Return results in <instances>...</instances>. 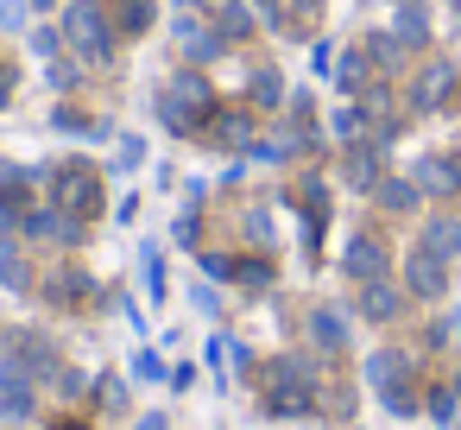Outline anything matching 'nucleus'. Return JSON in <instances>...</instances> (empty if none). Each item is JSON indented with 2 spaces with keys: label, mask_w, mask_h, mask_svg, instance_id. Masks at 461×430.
<instances>
[{
  "label": "nucleus",
  "mask_w": 461,
  "mask_h": 430,
  "mask_svg": "<svg viewBox=\"0 0 461 430\" xmlns=\"http://www.w3.org/2000/svg\"><path fill=\"white\" fill-rule=\"evenodd\" d=\"M266 411L272 417H310L316 411V361H272Z\"/></svg>",
  "instance_id": "obj_1"
},
{
  "label": "nucleus",
  "mask_w": 461,
  "mask_h": 430,
  "mask_svg": "<svg viewBox=\"0 0 461 430\" xmlns=\"http://www.w3.org/2000/svg\"><path fill=\"white\" fill-rule=\"evenodd\" d=\"M366 380L379 386V398H385V411L392 417H417V380H411V361H398V354H373L366 361Z\"/></svg>",
  "instance_id": "obj_2"
},
{
  "label": "nucleus",
  "mask_w": 461,
  "mask_h": 430,
  "mask_svg": "<svg viewBox=\"0 0 461 430\" xmlns=\"http://www.w3.org/2000/svg\"><path fill=\"white\" fill-rule=\"evenodd\" d=\"M158 114H165V127H171V133H196V121L209 114V83L177 77V83L158 96Z\"/></svg>",
  "instance_id": "obj_3"
},
{
  "label": "nucleus",
  "mask_w": 461,
  "mask_h": 430,
  "mask_svg": "<svg viewBox=\"0 0 461 430\" xmlns=\"http://www.w3.org/2000/svg\"><path fill=\"white\" fill-rule=\"evenodd\" d=\"M64 32H70V45L89 58V64H108L114 58V39H108V20L89 7V0H70V20H64Z\"/></svg>",
  "instance_id": "obj_4"
},
{
  "label": "nucleus",
  "mask_w": 461,
  "mask_h": 430,
  "mask_svg": "<svg viewBox=\"0 0 461 430\" xmlns=\"http://www.w3.org/2000/svg\"><path fill=\"white\" fill-rule=\"evenodd\" d=\"M341 272L360 279V285L385 279V247H379L373 234H348V247H341Z\"/></svg>",
  "instance_id": "obj_5"
},
{
  "label": "nucleus",
  "mask_w": 461,
  "mask_h": 430,
  "mask_svg": "<svg viewBox=\"0 0 461 430\" xmlns=\"http://www.w3.org/2000/svg\"><path fill=\"white\" fill-rule=\"evenodd\" d=\"M51 190H58V209H64V215H83V209H95V203H102V190H95V178H89L83 165L58 171V184H51Z\"/></svg>",
  "instance_id": "obj_6"
},
{
  "label": "nucleus",
  "mask_w": 461,
  "mask_h": 430,
  "mask_svg": "<svg viewBox=\"0 0 461 430\" xmlns=\"http://www.w3.org/2000/svg\"><path fill=\"white\" fill-rule=\"evenodd\" d=\"M404 291H411V297H442V291H448V272H442V260L417 247V253L404 260Z\"/></svg>",
  "instance_id": "obj_7"
},
{
  "label": "nucleus",
  "mask_w": 461,
  "mask_h": 430,
  "mask_svg": "<svg viewBox=\"0 0 461 430\" xmlns=\"http://www.w3.org/2000/svg\"><path fill=\"white\" fill-rule=\"evenodd\" d=\"M83 297H95V279H89V272H51V279H45V304H64V310H70V304H83Z\"/></svg>",
  "instance_id": "obj_8"
},
{
  "label": "nucleus",
  "mask_w": 461,
  "mask_h": 430,
  "mask_svg": "<svg viewBox=\"0 0 461 430\" xmlns=\"http://www.w3.org/2000/svg\"><path fill=\"white\" fill-rule=\"evenodd\" d=\"M398 304H404V297H398V285H385V279L360 285V316H366V323H392V316H398Z\"/></svg>",
  "instance_id": "obj_9"
},
{
  "label": "nucleus",
  "mask_w": 461,
  "mask_h": 430,
  "mask_svg": "<svg viewBox=\"0 0 461 430\" xmlns=\"http://www.w3.org/2000/svg\"><path fill=\"white\" fill-rule=\"evenodd\" d=\"M348 184H354V190H373V184H379V140H373V146H360V140L348 146Z\"/></svg>",
  "instance_id": "obj_10"
},
{
  "label": "nucleus",
  "mask_w": 461,
  "mask_h": 430,
  "mask_svg": "<svg viewBox=\"0 0 461 430\" xmlns=\"http://www.w3.org/2000/svg\"><path fill=\"white\" fill-rule=\"evenodd\" d=\"M310 335H316L322 354H341V348H348V323H341V310H316V316H310Z\"/></svg>",
  "instance_id": "obj_11"
},
{
  "label": "nucleus",
  "mask_w": 461,
  "mask_h": 430,
  "mask_svg": "<svg viewBox=\"0 0 461 430\" xmlns=\"http://www.w3.org/2000/svg\"><path fill=\"white\" fill-rule=\"evenodd\" d=\"M442 96H448V64H429L423 77H417V89H411V102L429 114V108H442Z\"/></svg>",
  "instance_id": "obj_12"
},
{
  "label": "nucleus",
  "mask_w": 461,
  "mask_h": 430,
  "mask_svg": "<svg viewBox=\"0 0 461 430\" xmlns=\"http://www.w3.org/2000/svg\"><path fill=\"white\" fill-rule=\"evenodd\" d=\"M0 405L14 417H32V386L20 380V367H0Z\"/></svg>",
  "instance_id": "obj_13"
},
{
  "label": "nucleus",
  "mask_w": 461,
  "mask_h": 430,
  "mask_svg": "<svg viewBox=\"0 0 461 430\" xmlns=\"http://www.w3.org/2000/svg\"><path fill=\"white\" fill-rule=\"evenodd\" d=\"M417 184L442 197V190H455V184H461V165H455V159H423V165H417Z\"/></svg>",
  "instance_id": "obj_14"
},
{
  "label": "nucleus",
  "mask_w": 461,
  "mask_h": 430,
  "mask_svg": "<svg viewBox=\"0 0 461 430\" xmlns=\"http://www.w3.org/2000/svg\"><path fill=\"white\" fill-rule=\"evenodd\" d=\"M423 253L455 260V253H461V228H455V222H429V228H423Z\"/></svg>",
  "instance_id": "obj_15"
},
{
  "label": "nucleus",
  "mask_w": 461,
  "mask_h": 430,
  "mask_svg": "<svg viewBox=\"0 0 461 430\" xmlns=\"http://www.w3.org/2000/svg\"><path fill=\"white\" fill-rule=\"evenodd\" d=\"M209 133H215L221 146H253V121H247V114H221Z\"/></svg>",
  "instance_id": "obj_16"
},
{
  "label": "nucleus",
  "mask_w": 461,
  "mask_h": 430,
  "mask_svg": "<svg viewBox=\"0 0 461 430\" xmlns=\"http://www.w3.org/2000/svg\"><path fill=\"white\" fill-rule=\"evenodd\" d=\"M429 39V26H423V7L411 0V7H398V45H423Z\"/></svg>",
  "instance_id": "obj_17"
},
{
  "label": "nucleus",
  "mask_w": 461,
  "mask_h": 430,
  "mask_svg": "<svg viewBox=\"0 0 461 430\" xmlns=\"http://www.w3.org/2000/svg\"><path fill=\"white\" fill-rule=\"evenodd\" d=\"M360 133H366V108H354V102H348V108L335 114V140H341V146H354Z\"/></svg>",
  "instance_id": "obj_18"
},
{
  "label": "nucleus",
  "mask_w": 461,
  "mask_h": 430,
  "mask_svg": "<svg viewBox=\"0 0 461 430\" xmlns=\"http://www.w3.org/2000/svg\"><path fill=\"white\" fill-rule=\"evenodd\" d=\"M341 89H348V96H366V58H360V51L341 58Z\"/></svg>",
  "instance_id": "obj_19"
},
{
  "label": "nucleus",
  "mask_w": 461,
  "mask_h": 430,
  "mask_svg": "<svg viewBox=\"0 0 461 430\" xmlns=\"http://www.w3.org/2000/svg\"><path fill=\"white\" fill-rule=\"evenodd\" d=\"M278 102H285V83H278L272 70H259V77H253V108H278Z\"/></svg>",
  "instance_id": "obj_20"
},
{
  "label": "nucleus",
  "mask_w": 461,
  "mask_h": 430,
  "mask_svg": "<svg viewBox=\"0 0 461 430\" xmlns=\"http://www.w3.org/2000/svg\"><path fill=\"white\" fill-rule=\"evenodd\" d=\"M196 266H203L209 279H240V272H247V260H234V253H203Z\"/></svg>",
  "instance_id": "obj_21"
},
{
  "label": "nucleus",
  "mask_w": 461,
  "mask_h": 430,
  "mask_svg": "<svg viewBox=\"0 0 461 430\" xmlns=\"http://www.w3.org/2000/svg\"><path fill=\"white\" fill-rule=\"evenodd\" d=\"M0 285H14V291H26V260L7 247V241H0Z\"/></svg>",
  "instance_id": "obj_22"
},
{
  "label": "nucleus",
  "mask_w": 461,
  "mask_h": 430,
  "mask_svg": "<svg viewBox=\"0 0 461 430\" xmlns=\"http://www.w3.org/2000/svg\"><path fill=\"white\" fill-rule=\"evenodd\" d=\"M133 380H171V367L158 361V348H140L133 354Z\"/></svg>",
  "instance_id": "obj_23"
},
{
  "label": "nucleus",
  "mask_w": 461,
  "mask_h": 430,
  "mask_svg": "<svg viewBox=\"0 0 461 430\" xmlns=\"http://www.w3.org/2000/svg\"><path fill=\"white\" fill-rule=\"evenodd\" d=\"M152 26V0H127L121 7V32H146Z\"/></svg>",
  "instance_id": "obj_24"
},
{
  "label": "nucleus",
  "mask_w": 461,
  "mask_h": 430,
  "mask_svg": "<svg viewBox=\"0 0 461 430\" xmlns=\"http://www.w3.org/2000/svg\"><path fill=\"white\" fill-rule=\"evenodd\" d=\"M379 203L385 209H417V184H379Z\"/></svg>",
  "instance_id": "obj_25"
},
{
  "label": "nucleus",
  "mask_w": 461,
  "mask_h": 430,
  "mask_svg": "<svg viewBox=\"0 0 461 430\" xmlns=\"http://www.w3.org/2000/svg\"><path fill=\"white\" fill-rule=\"evenodd\" d=\"M51 121H58L64 133H102V121H89V114H77V108H58Z\"/></svg>",
  "instance_id": "obj_26"
},
{
  "label": "nucleus",
  "mask_w": 461,
  "mask_h": 430,
  "mask_svg": "<svg viewBox=\"0 0 461 430\" xmlns=\"http://www.w3.org/2000/svg\"><path fill=\"white\" fill-rule=\"evenodd\" d=\"M429 411H436V424H442V430H448V417H455V380H448V386H436V392H429Z\"/></svg>",
  "instance_id": "obj_27"
},
{
  "label": "nucleus",
  "mask_w": 461,
  "mask_h": 430,
  "mask_svg": "<svg viewBox=\"0 0 461 430\" xmlns=\"http://www.w3.org/2000/svg\"><path fill=\"white\" fill-rule=\"evenodd\" d=\"M95 398H102L108 411H121V405H127V386H121V380H95Z\"/></svg>",
  "instance_id": "obj_28"
},
{
  "label": "nucleus",
  "mask_w": 461,
  "mask_h": 430,
  "mask_svg": "<svg viewBox=\"0 0 461 430\" xmlns=\"http://www.w3.org/2000/svg\"><path fill=\"white\" fill-rule=\"evenodd\" d=\"M366 58H373L379 70H392V58H398V39H373V45H366Z\"/></svg>",
  "instance_id": "obj_29"
},
{
  "label": "nucleus",
  "mask_w": 461,
  "mask_h": 430,
  "mask_svg": "<svg viewBox=\"0 0 461 430\" xmlns=\"http://www.w3.org/2000/svg\"><path fill=\"white\" fill-rule=\"evenodd\" d=\"M221 32L240 39V32H247V7H228V14H221Z\"/></svg>",
  "instance_id": "obj_30"
},
{
  "label": "nucleus",
  "mask_w": 461,
  "mask_h": 430,
  "mask_svg": "<svg viewBox=\"0 0 461 430\" xmlns=\"http://www.w3.org/2000/svg\"><path fill=\"white\" fill-rule=\"evenodd\" d=\"M32 51H39V58H51V51H58V32H51V26H39V32H32Z\"/></svg>",
  "instance_id": "obj_31"
},
{
  "label": "nucleus",
  "mask_w": 461,
  "mask_h": 430,
  "mask_svg": "<svg viewBox=\"0 0 461 430\" xmlns=\"http://www.w3.org/2000/svg\"><path fill=\"white\" fill-rule=\"evenodd\" d=\"M247 234H253V241H272V222H266V215L253 209V215H247Z\"/></svg>",
  "instance_id": "obj_32"
},
{
  "label": "nucleus",
  "mask_w": 461,
  "mask_h": 430,
  "mask_svg": "<svg viewBox=\"0 0 461 430\" xmlns=\"http://www.w3.org/2000/svg\"><path fill=\"white\" fill-rule=\"evenodd\" d=\"M133 430H165V417H158V411H146V417H140Z\"/></svg>",
  "instance_id": "obj_33"
},
{
  "label": "nucleus",
  "mask_w": 461,
  "mask_h": 430,
  "mask_svg": "<svg viewBox=\"0 0 461 430\" xmlns=\"http://www.w3.org/2000/svg\"><path fill=\"white\" fill-rule=\"evenodd\" d=\"M64 430H89V424H64Z\"/></svg>",
  "instance_id": "obj_34"
},
{
  "label": "nucleus",
  "mask_w": 461,
  "mask_h": 430,
  "mask_svg": "<svg viewBox=\"0 0 461 430\" xmlns=\"http://www.w3.org/2000/svg\"><path fill=\"white\" fill-rule=\"evenodd\" d=\"M297 7H316V0H297Z\"/></svg>",
  "instance_id": "obj_35"
}]
</instances>
